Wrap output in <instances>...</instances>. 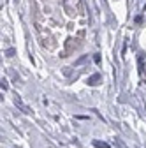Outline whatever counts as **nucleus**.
<instances>
[{"mask_svg": "<svg viewBox=\"0 0 146 148\" xmlns=\"http://www.w3.org/2000/svg\"><path fill=\"white\" fill-rule=\"evenodd\" d=\"M93 146H97V148H107V145L100 143V141H93Z\"/></svg>", "mask_w": 146, "mask_h": 148, "instance_id": "5", "label": "nucleus"}, {"mask_svg": "<svg viewBox=\"0 0 146 148\" xmlns=\"http://www.w3.org/2000/svg\"><path fill=\"white\" fill-rule=\"evenodd\" d=\"M5 55H7V57H14V49H12V48H11V49H7V51H5Z\"/></svg>", "mask_w": 146, "mask_h": 148, "instance_id": "6", "label": "nucleus"}, {"mask_svg": "<svg viewBox=\"0 0 146 148\" xmlns=\"http://www.w3.org/2000/svg\"><path fill=\"white\" fill-rule=\"evenodd\" d=\"M14 102H16V106L20 108V109L23 111V113H32V111H30V108H28L27 104H23V101H21L20 97H16V99H14Z\"/></svg>", "mask_w": 146, "mask_h": 148, "instance_id": "2", "label": "nucleus"}, {"mask_svg": "<svg viewBox=\"0 0 146 148\" xmlns=\"http://www.w3.org/2000/svg\"><path fill=\"white\" fill-rule=\"evenodd\" d=\"M93 60H95V62L99 64V62H100V55H95V57H93Z\"/></svg>", "mask_w": 146, "mask_h": 148, "instance_id": "7", "label": "nucleus"}, {"mask_svg": "<svg viewBox=\"0 0 146 148\" xmlns=\"http://www.w3.org/2000/svg\"><path fill=\"white\" fill-rule=\"evenodd\" d=\"M86 58H88L86 55H83V57H79V58L74 62V65H81V64H85V62H86Z\"/></svg>", "mask_w": 146, "mask_h": 148, "instance_id": "4", "label": "nucleus"}, {"mask_svg": "<svg viewBox=\"0 0 146 148\" xmlns=\"http://www.w3.org/2000/svg\"><path fill=\"white\" fill-rule=\"evenodd\" d=\"M100 79H102V76H100L99 72H95V74H92V76L88 78V85H90V86H95V85L100 83Z\"/></svg>", "mask_w": 146, "mask_h": 148, "instance_id": "1", "label": "nucleus"}, {"mask_svg": "<svg viewBox=\"0 0 146 148\" xmlns=\"http://www.w3.org/2000/svg\"><path fill=\"white\" fill-rule=\"evenodd\" d=\"M2 88H4V90L7 88V81H5V79H2Z\"/></svg>", "mask_w": 146, "mask_h": 148, "instance_id": "8", "label": "nucleus"}, {"mask_svg": "<svg viewBox=\"0 0 146 148\" xmlns=\"http://www.w3.org/2000/svg\"><path fill=\"white\" fill-rule=\"evenodd\" d=\"M137 67H139V72L143 74L144 72V53L143 51L137 53Z\"/></svg>", "mask_w": 146, "mask_h": 148, "instance_id": "3", "label": "nucleus"}]
</instances>
